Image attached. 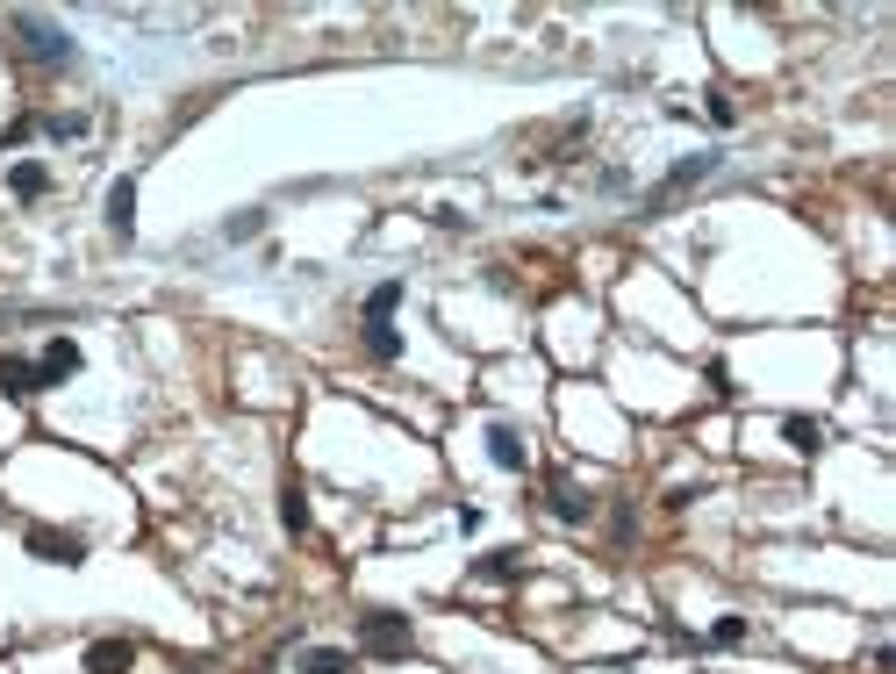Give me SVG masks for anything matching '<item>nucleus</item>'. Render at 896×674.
Returning a JSON list of instances; mask_svg holds the SVG:
<instances>
[{
  "instance_id": "f257e3e1",
  "label": "nucleus",
  "mask_w": 896,
  "mask_h": 674,
  "mask_svg": "<svg viewBox=\"0 0 896 674\" xmlns=\"http://www.w3.org/2000/svg\"><path fill=\"white\" fill-rule=\"evenodd\" d=\"M359 653H373V660H409V653H416V624L395 617V610H366V617H359Z\"/></svg>"
},
{
  "instance_id": "f03ea898",
  "label": "nucleus",
  "mask_w": 896,
  "mask_h": 674,
  "mask_svg": "<svg viewBox=\"0 0 896 674\" xmlns=\"http://www.w3.org/2000/svg\"><path fill=\"white\" fill-rule=\"evenodd\" d=\"M15 44H22V58H29V65H44V72L72 65V36L58 29L51 15H15Z\"/></svg>"
},
{
  "instance_id": "7ed1b4c3",
  "label": "nucleus",
  "mask_w": 896,
  "mask_h": 674,
  "mask_svg": "<svg viewBox=\"0 0 896 674\" xmlns=\"http://www.w3.org/2000/svg\"><path fill=\"white\" fill-rule=\"evenodd\" d=\"M717 166H724V158H710V151H696V158H682V166H674V173H667V180H660V187H653V194H646V216H660V208H667V201H682V194H689V187H703V180H710V173H717Z\"/></svg>"
},
{
  "instance_id": "20e7f679",
  "label": "nucleus",
  "mask_w": 896,
  "mask_h": 674,
  "mask_svg": "<svg viewBox=\"0 0 896 674\" xmlns=\"http://www.w3.org/2000/svg\"><path fill=\"white\" fill-rule=\"evenodd\" d=\"M22 546H29L36 560H51V567H79V560H87V538H79V531H58V524H29V531H22Z\"/></svg>"
},
{
  "instance_id": "39448f33",
  "label": "nucleus",
  "mask_w": 896,
  "mask_h": 674,
  "mask_svg": "<svg viewBox=\"0 0 896 674\" xmlns=\"http://www.w3.org/2000/svg\"><path fill=\"white\" fill-rule=\"evenodd\" d=\"M545 510H552L560 524H588V517H596V502H588L567 474H545Z\"/></svg>"
},
{
  "instance_id": "423d86ee",
  "label": "nucleus",
  "mask_w": 896,
  "mask_h": 674,
  "mask_svg": "<svg viewBox=\"0 0 896 674\" xmlns=\"http://www.w3.org/2000/svg\"><path fill=\"white\" fill-rule=\"evenodd\" d=\"M488 459H495L502 474H524V467H531V452H524L517 424H488Z\"/></svg>"
},
{
  "instance_id": "0eeeda50",
  "label": "nucleus",
  "mask_w": 896,
  "mask_h": 674,
  "mask_svg": "<svg viewBox=\"0 0 896 674\" xmlns=\"http://www.w3.org/2000/svg\"><path fill=\"white\" fill-rule=\"evenodd\" d=\"M0 395H15V402L44 395V381H36V359H22V352H0Z\"/></svg>"
},
{
  "instance_id": "6e6552de",
  "label": "nucleus",
  "mask_w": 896,
  "mask_h": 674,
  "mask_svg": "<svg viewBox=\"0 0 896 674\" xmlns=\"http://www.w3.org/2000/svg\"><path fill=\"white\" fill-rule=\"evenodd\" d=\"M72 373H79V345H72V338H51V345H44V359H36V381L58 388V381H72Z\"/></svg>"
},
{
  "instance_id": "1a4fd4ad",
  "label": "nucleus",
  "mask_w": 896,
  "mask_h": 674,
  "mask_svg": "<svg viewBox=\"0 0 896 674\" xmlns=\"http://www.w3.org/2000/svg\"><path fill=\"white\" fill-rule=\"evenodd\" d=\"M108 230H115L122 244L137 237V180H115V187H108Z\"/></svg>"
},
{
  "instance_id": "9d476101",
  "label": "nucleus",
  "mask_w": 896,
  "mask_h": 674,
  "mask_svg": "<svg viewBox=\"0 0 896 674\" xmlns=\"http://www.w3.org/2000/svg\"><path fill=\"white\" fill-rule=\"evenodd\" d=\"M137 667V646L130 639H94L87 646V674H130Z\"/></svg>"
},
{
  "instance_id": "9b49d317",
  "label": "nucleus",
  "mask_w": 896,
  "mask_h": 674,
  "mask_svg": "<svg viewBox=\"0 0 896 674\" xmlns=\"http://www.w3.org/2000/svg\"><path fill=\"white\" fill-rule=\"evenodd\" d=\"M294 674H352V653L345 646H302V653H294Z\"/></svg>"
},
{
  "instance_id": "f8f14e48",
  "label": "nucleus",
  "mask_w": 896,
  "mask_h": 674,
  "mask_svg": "<svg viewBox=\"0 0 896 674\" xmlns=\"http://www.w3.org/2000/svg\"><path fill=\"white\" fill-rule=\"evenodd\" d=\"M280 531L309 538V495H302V481H280Z\"/></svg>"
},
{
  "instance_id": "ddd939ff",
  "label": "nucleus",
  "mask_w": 896,
  "mask_h": 674,
  "mask_svg": "<svg viewBox=\"0 0 896 674\" xmlns=\"http://www.w3.org/2000/svg\"><path fill=\"white\" fill-rule=\"evenodd\" d=\"M359 345H366V359L395 366V359H402V330H395V323H359Z\"/></svg>"
},
{
  "instance_id": "4468645a",
  "label": "nucleus",
  "mask_w": 896,
  "mask_h": 674,
  "mask_svg": "<svg viewBox=\"0 0 896 674\" xmlns=\"http://www.w3.org/2000/svg\"><path fill=\"white\" fill-rule=\"evenodd\" d=\"M8 194H15V201H36V194H51V173H44L36 158H22L15 173H8Z\"/></svg>"
},
{
  "instance_id": "2eb2a0df",
  "label": "nucleus",
  "mask_w": 896,
  "mask_h": 674,
  "mask_svg": "<svg viewBox=\"0 0 896 674\" xmlns=\"http://www.w3.org/2000/svg\"><path fill=\"white\" fill-rule=\"evenodd\" d=\"M395 309H402V280H380V287L366 294V316H359V323H395Z\"/></svg>"
},
{
  "instance_id": "dca6fc26",
  "label": "nucleus",
  "mask_w": 896,
  "mask_h": 674,
  "mask_svg": "<svg viewBox=\"0 0 896 674\" xmlns=\"http://www.w3.org/2000/svg\"><path fill=\"white\" fill-rule=\"evenodd\" d=\"M782 438H789L803 459H818V452H825V445H818V438H825V431H818V416H789V424H782Z\"/></svg>"
},
{
  "instance_id": "f3484780",
  "label": "nucleus",
  "mask_w": 896,
  "mask_h": 674,
  "mask_svg": "<svg viewBox=\"0 0 896 674\" xmlns=\"http://www.w3.org/2000/svg\"><path fill=\"white\" fill-rule=\"evenodd\" d=\"M517 560L524 553H481L474 560V581H517Z\"/></svg>"
},
{
  "instance_id": "a211bd4d",
  "label": "nucleus",
  "mask_w": 896,
  "mask_h": 674,
  "mask_svg": "<svg viewBox=\"0 0 896 674\" xmlns=\"http://www.w3.org/2000/svg\"><path fill=\"white\" fill-rule=\"evenodd\" d=\"M259 230H266V208H244V216H230V223H223V237L230 244H251Z\"/></svg>"
},
{
  "instance_id": "6ab92c4d",
  "label": "nucleus",
  "mask_w": 896,
  "mask_h": 674,
  "mask_svg": "<svg viewBox=\"0 0 896 674\" xmlns=\"http://www.w3.org/2000/svg\"><path fill=\"white\" fill-rule=\"evenodd\" d=\"M44 137H58V144H79V137H87V115H44Z\"/></svg>"
},
{
  "instance_id": "aec40b11",
  "label": "nucleus",
  "mask_w": 896,
  "mask_h": 674,
  "mask_svg": "<svg viewBox=\"0 0 896 674\" xmlns=\"http://www.w3.org/2000/svg\"><path fill=\"white\" fill-rule=\"evenodd\" d=\"M703 646H746V617H717L703 632Z\"/></svg>"
},
{
  "instance_id": "412c9836",
  "label": "nucleus",
  "mask_w": 896,
  "mask_h": 674,
  "mask_svg": "<svg viewBox=\"0 0 896 674\" xmlns=\"http://www.w3.org/2000/svg\"><path fill=\"white\" fill-rule=\"evenodd\" d=\"M36 130H44V122H36V115H15V122H8V130H0V151H15V144H29Z\"/></svg>"
},
{
  "instance_id": "4be33fe9",
  "label": "nucleus",
  "mask_w": 896,
  "mask_h": 674,
  "mask_svg": "<svg viewBox=\"0 0 896 674\" xmlns=\"http://www.w3.org/2000/svg\"><path fill=\"white\" fill-rule=\"evenodd\" d=\"M703 115H710V122H717V130H732V122H739V108H732V101H724V94H717V87H710V94H703Z\"/></svg>"
}]
</instances>
